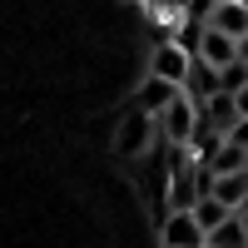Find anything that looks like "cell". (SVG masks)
Returning <instances> with one entry per match:
<instances>
[{
	"label": "cell",
	"instance_id": "7",
	"mask_svg": "<svg viewBox=\"0 0 248 248\" xmlns=\"http://www.w3.org/2000/svg\"><path fill=\"white\" fill-rule=\"evenodd\" d=\"M179 94H184L179 85H169V79H159V75H144V85L134 90V105H139V109H149V114H159L164 105H174Z\"/></svg>",
	"mask_w": 248,
	"mask_h": 248
},
{
	"label": "cell",
	"instance_id": "19",
	"mask_svg": "<svg viewBox=\"0 0 248 248\" xmlns=\"http://www.w3.org/2000/svg\"><path fill=\"white\" fill-rule=\"evenodd\" d=\"M243 209H248V199H243ZM243 209H238V214H243Z\"/></svg>",
	"mask_w": 248,
	"mask_h": 248
},
{
	"label": "cell",
	"instance_id": "1",
	"mask_svg": "<svg viewBox=\"0 0 248 248\" xmlns=\"http://www.w3.org/2000/svg\"><path fill=\"white\" fill-rule=\"evenodd\" d=\"M159 139H164V134H159V114L129 105V114L119 119V134H114V154H119V159L154 154V144H159Z\"/></svg>",
	"mask_w": 248,
	"mask_h": 248
},
{
	"label": "cell",
	"instance_id": "13",
	"mask_svg": "<svg viewBox=\"0 0 248 248\" xmlns=\"http://www.w3.org/2000/svg\"><path fill=\"white\" fill-rule=\"evenodd\" d=\"M209 248H248V229H243V218L233 214L223 229H214V233H209Z\"/></svg>",
	"mask_w": 248,
	"mask_h": 248
},
{
	"label": "cell",
	"instance_id": "16",
	"mask_svg": "<svg viewBox=\"0 0 248 248\" xmlns=\"http://www.w3.org/2000/svg\"><path fill=\"white\" fill-rule=\"evenodd\" d=\"M233 99H238V114H243V119H248V90H238V94H233Z\"/></svg>",
	"mask_w": 248,
	"mask_h": 248
},
{
	"label": "cell",
	"instance_id": "10",
	"mask_svg": "<svg viewBox=\"0 0 248 248\" xmlns=\"http://www.w3.org/2000/svg\"><path fill=\"white\" fill-rule=\"evenodd\" d=\"M214 199H223V203L238 214L243 199H248V169H238V174H218V179H214Z\"/></svg>",
	"mask_w": 248,
	"mask_h": 248
},
{
	"label": "cell",
	"instance_id": "3",
	"mask_svg": "<svg viewBox=\"0 0 248 248\" xmlns=\"http://www.w3.org/2000/svg\"><path fill=\"white\" fill-rule=\"evenodd\" d=\"M159 243L164 248H209V233H203V223L194 218V209H174L159 223Z\"/></svg>",
	"mask_w": 248,
	"mask_h": 248
},
{
	"label": "cell",
	"instance_id": "15",
	"mask_svg": "<svg viewBox=\"0 0 248 248\" xmlns=\"http://www.w3.org/2000/svg\"><path fill=\"white\" fill-rule=\"evenodd\" d=\"M229 139H238V144H243V149H248V119H238V129H233Z\"/></svg>",
	"mask_w": 248,
	"mask_h": 248
},
{
	"label": "cell",
	"instance_id": "11",
	"mask_svg": "<svg viewBox=\"0 0 248 248\" xmlns=\"http://www.w3.org/2000/svg\"><path fill=\"white\" fill-rule=\"evenodd\" d=\"M194 218L203 223V233H214V229H223V223L233 218V209H229V203H223V199H214V194H203V199L194 203Z\"/></svg>",
	"mask_w": 248,
	"mask_h": 248
},
{
	"label": "cell",
	"instance_id": "18",
	"mask_svg": "<svg viewBox=\"0 0 248 248\" xmlns=\"http://www.w3.org/2000/svg\"><path fill=\"white\" fill-rule=\"evenodd\" d=\"M238 218H243V229H248V209H243V214H238Z\"/></svg>",
	"mask_w": 248,
	"mask_h": 248
},
{
	"label": "cell",
	"instance_id": "17",
	"mask_svg": "<svg viewBox=\"0 0 248 248\" xmlns=\"http://www.w3.org/2000/svg\"><path fill=\"white\" fill-rule=\"evenodd\" d=\"M238 60H243V65H248V35L238 40Z\"/></svg>",
	"mask_w": 248,
	"mask_h": 248
},
{
	"label": "cell",
	"instance_id": "2",
	"mask_svg": "<svg viewBox=\"0 0 248 248\" xmlns=\"http://www.w3.org/2000/svg\"><path fill=\"white\" fill-rule=\"evenodd\" d=\"M194 129H199V105H194L189 94H179L174 105H164V109H159V134L169 139L174 149H189Z\"/></svg>",
	"mask_w": 248,
	"mask_h": 248
},
{
	"label": "cell",
	"instance_id": "4",
	"mask_svg": "<svg viewBox=\"0 0 248 248\" xmlns=\"http://www.w3.org/2000/svg\"><path fill=\"white\" fill-rule=\"evenodd\" d=\"M189 70H194V55L184 50V45H174V40H159V45L149 50V75L169 79V85H179V90H184Z\"/></svg>",
	"mask_w": 248,
	"mask_h": 248
},
{
	"label": "cell",
	"instance_id": "12",
	"mask_svg": "<svg viewBox=\"0 0 248 248\" xmlns=\"http://www.w3.org/2000/svg\"><path fill=\"white\" fill-rule=\"evenodd\" d=\"M209 169H214V174H238V169H248V149H243L238 139H223V149L209 159Z\"/></svg>",
	"mask_w": 248,
	"mask_h": 248
},
{
	"label": "cell",
	"instance_id": "5",
	"mask_svg": "<svg viewBox=\"0 0 248 248\" xmlns=\"http://www.w3.org/2000/svg\"><path fill=\"white\" fill-rule=\"evenodd\" d=\"M184 94L194 99V105L203 109L214 94H223V70L218 65H209V60H199L194 55V70H189V79H184Z\"/></svg>",
	"mask_w": 248,
	"mask_h": 248
},
{
	"label": "cell",
	"instance_id": "6",
	"mask_svg": "<svg viewBox=\"0 0 248 248\" xmlns=\"http://www.w3.org/2000/svg\"><path fill=\"white\" fill-rule=\"evenodd\" d=\"M199 60H209V65H218V70H229L233 60H238V40L209 25V30H203V40H199Z\"/></svg>",
	"mask_w": 248,
	"mask_h": 248
},
{
	"label": "cell",
	"instance_id": "14",
	"mask_svg": "<svg viewBox=\"0 0 248 248\" xmlns=\"http://www.w3.org/2000/svg\"><path fill=\"white\" fill-rule=\"evenodd\" d=\"M223 90H229V94H238V90H248V65H243V60H233V65L223 70Z\"/></svg>",
	"mask_w": 248,
	"mask_h": 248
},
{
	"label": "cell",
	"instance_id": "8",
	"mask_svg": "<svg viewBox=\"0 0 248 248\" xmlns=\"http://www.w3.org/2000/svg\"><path fill=\"white\" fill-rule=\"evenodd\" d=\"M209 25L223 30V35H233V40H243L248 35V5L243 0H218V5L209 10Z\"/></svg>",
	"mask_w": 248,
	"mask_h": 248
},
{
	"label": "cell",
	"instance_id": "9",
	"mask_svg": "<svg viewBox=\"0 0 248 248\" xmlns=\"http://www.w3.org/2000/svg\"><path fill=\"white\" fill-rule=\"evenodd\" d=\"M199 114H203V124H214L218 134H233V129H238V119H243V114H238V99H233L229 90H223V94H214Z\"/></svg>",
	"mask_w": 248,
	"mask_h": 248
}]
</instances>
